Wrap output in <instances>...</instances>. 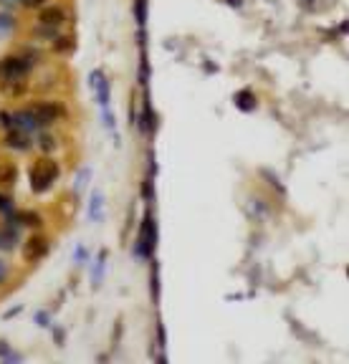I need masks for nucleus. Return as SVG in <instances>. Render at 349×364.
<instances>
[{"label": "nucleus", "instance_id": "obj_1", "mask_svg": "<svg viewBox=\"0 0 349 364\" xmlns=\"http://www.w3.org/2000/svg\"><path fill=\"white\" fill-rule=\"evenodd\" d=\"M36 68L33 51H16L0 56V91L11 99L23 97L28 91V79Z\"/></svg>", "mask_w": 349, "mask_h": 364}, {"label": "nucleus", "instance_id": "obj_2", "mask_svg": "<svg viewBox=\"0 0 349 364\" xmlns=\"http://www.w3.org/2000/svg\"><path fill=\"white\" fill-rule=\"evenodd\" d=\"M61 180V165L53 154H38L28 165V188L33 195H46Z\"/></svg>", "mask_w": 349, "mask_h": 364}, {"label": "nucleus", "instance_id": "obj_3", "mask_svg": "<svg viewBox=\"0 0 349 364\" xmlns=\"http://www.w3.org/2000/svg\"><path fill=\"white\" fill-rule=\"evenodd\" d=\"M28 109L33 112V117L38 119L41 129H53L56 124H61L66 119V107L58 99H36L28 104Z\"/></svg>", "mask_w": 349, "mask_h": 364}, {"label": "nucleus", "instance_id": "obj_4", "mask_svg": "<svg viewBox=\"0 0 349 364\" xmlns=\"http://www.w3.org/2000/svg\"><path fill=\"white\" fill-rule=\"evenodd\" d=\"M48 250H51V238L43 235L41 230H33L28 238L21 243V253H23V261L26 263H38L48 256Z\"/></svg>", "mask_w": 349, "mask_h": 364}, {"label": "nucleus", "instance_id": "obj_5", "mask_svg": "<svg viewBox=\"0 0 349 364\" xmlns=\"http://www.w3.org/2000/svg\"><path fill=\"white\" fill-rule=\"evenodd\" d=\"M69 21V11L58 3H51V6L41 8L36 11V26H43V28H51V31H61Z\"/></svg>", "mask_w": 349, "mask_h": 364}, {"label": "nucleus", "instance_id": "obj_6", "mask_svg": "<svg viewBox=\"0 0 349 364\" xmlns=\"http://www.w3.org/2000/svg\"><path fill=\"white\" fill-rule=\"evenodd\" d=\"M155 250V220L144 218L142 220V230H139L137 240H134V258L139 261H147Z\"/></svg>", "mask_w": 349, "mask_h": 364}, {"label": "nucleus", "instance_id": "obj_7", "mask_svg": "<svg viewBox=\"0 0 349 364\" xmlns=\"http://www.w3.org/2000/svg\"><path fill=\"white\" fill-rule=\"evenodd\" d=\"M89 89L94 91L99 107L109 109V102H112V81L104 74V68H94L92 74H89Z\"/></svg>", "mask_w": 349, "mask_h": 364}, {"label": "nucleus", "instance_id": "obj_8", "mask_svg": "<svg viewBox=\"0 0 349 364\" xmlns=\"http://www.w3.org/2000/svg\"><path fill=\"white\" fill-rule=\"evenodd\" d=\"M11 129L26 132V134H31V136H36L41 132L38 119L33 117V112L28 109V104L21 107V109H11Z\"/></svg>", "mask_w": 349, "mask_h": 364}, {"label": "nucleus", "instance_id": "obj_9", "mask_svg": "<svg viewBox=\"0 0 349 364\" xmlns=\"http://www.w3.org/2000/svg\"><path fill=\"white\" fill-rule=\"evenodd\" d=\"M3 147L16 154H28V152H33V136L26 134V132L8 129V132H3Z\"/></svg>", "mask_w": 349, "mask_h": 364}, {"label": "nucleus", "instance_id": "obj_10", "mask_svg": "<svg viewBox=\"0 0 349 364\" xmlns=\"http://www.w3.org/2000/svg\"><path fill=\"white\" fill-rule=\"evenodd\" d=\"M21 31V18L11 8H0V41H11Z\"/></svg>", "mask_w": 349, "mask_h": 364}, {"label": "nucleus", "instance_id": "obj_11", "mask_svg": "<svg viewBox=\"0 0 349 364\" xmlns=\"http://www.w3.org/2000/svg\"><path fill=\"white\" fill-rule=\"evenodd\" d=\"M58 147H61V142H58V136L53 129H41L33 136V149H38L41 154H53Z\"/></svg>", "mask_w": 349, "mask_h": 364}, {"label": "nucleus", "instance_id": "obj_12", "mask_svg": "<svg viewBox=\"0 0 349 364\" xmlns=\"http://www.w3.org/2000/svg\"><path fill=\"white\" fill-rule=\"evenodd\" d=\"M104 208H107V198H104L102 190H94L89 203H86V218L92 223H102L104 220Z\"/></svg>", "mask_w": 349, "mask_h": 364}, {"label": "nucleus", "instance_id": "obj_13", "mask_svg": "<svg viewBox=\"0 0 349 364\" xmlns=\"http://www.w3.org/2000/svg\"><path fill=\"white\" fill-rule=\"evenodd\" d=\"M18 182V165L13 159H0V190H11L16 188Z\"/></svg>", "mask_w": 349, "mask_h": 364}, {"label": "nucleus", "instance_id": "obj_14", "mask_svg": "<svg viewBox=\"0 0 349 364\" xmlns=\"http://www.w3.org/2000/svg\"><path fill=\"white\" fill-rule=\"evenodd\" d=\"M233 104L238 112H256L258 107V97L253 94V89H241V91H235L233 94Z\"/></svg>", "mask_w": 349, "mask_h": 364}, {"label": "nucleus", "instance_id": "obj_15", "mask_svg": "<svg viewBox=\"0 0 349 364\" xmlns=\"http://www.w3.org/2000/svg\"><path fill=\"white\" fill-rule=\"evenodd\" d=\"M16 218L21 220V225H23L26 230H41V228H43V223H46L38 210H21V208H18Z\"/></svg>", "mask_w": 349, "mask_h": 364}, {"label": "nucleus", "instance_id": "obj_16", "mask_svg": "<svg viewBox=\"0 0 349 364\" xmlns=\"http://www.w3.org/2000/svg\"><path fill=\"white\" fill-rule=\"evenodd\" d=\"M51 51L58 53V56H66V53L74 51V36L58 33L56 38L51 41Z\"/></svg>", "mask_w": 349, "mask_h": 364}, {"label": "nucleus", "instance_id": "obj_17", "mask_svg": "<svg viewBox=\"0 0 349 364\" xmlns=\"http://www.w3.org/2000/svg\"><path fill=\"white\" fill-rule=\"evenodd\" d=\"M104 271H107V250H99L97 261L92 263V286L94 289H99V284H102Z\"/></svg>", "mask_w": 349, "mask_h": 364}, {"label": "nucleus", "instance_id": "obj_18", "mask_svg": "<svg viewBox=\"0 0 349 364\" xmlns=\"http://www.w3.org/2000/svg\"><path fill=\"white\" fill-rule=\"evenodd\" d=\"M18 210L16 198H13L11 190H0V218H8Z\"/></svg>", "mask_w": 349, "mask_h": 364}, {"label": "nucleus", "instance_id": "obj_19", "mask_svg": "<svg viewBox=\"0 0 349 364\" xmlns=\"http://www.w3.org/2000/svg\"><path fill=\"white\" fill-rule=\"evenodd\" d=\"M0 362H6V364H11V362H23V354L16 352V349L11 347V341L0 339Z\"/></svg>", "mask_w": 349, "mask_h": 364}, {"label": "nucleus", "instance_id": "obj_20", "mask_svg": "<svg viewBox=\"0 0 349 364\" xmlns=\"http://www.w3.org/2000/svg\"><path fill=\"white\" fill-rule=\"evenodd\" d=\"M92 180V170L89 167H84V170H79V175H76V180H74V193L79 195L81 190L86 188V182Z\"/></svg>", "mask_w": 349, "mask_h": 364}, {"label": "nucleus", "instance_id": "obj_21", "mask_svg": "<svg viewBox=\"0 0 349 364\" xmlns=\"http://www.w3.org/2000/svg\"><path fill=\"white\" fill-rule=\"evenodd\" d=\"M53 0H18V6L23 8V11H41V8L51 6Z\"/></svg>", "mask_w": 349, "mask_h": 364}, {"label": "nucleus", "instance_id": "obj_22", "mask_svg": "<svg viewBox=\"0 0 349 364\" xmlns=\"http://www.w3.org/2000/svg\"><path fill=\"white\" fill-rule=\"evenodd\" d=\"M11 276H13L11 263H8L6 258L0 256V289H3V286H8V281H11Z\"/></svg>", "mask_w": 349, "mask_h": 364}, {"label": "nucleus", "instance_id": "obj_23", "mask_svg": "<svg viewBox=\"0 0 349 364\" xmlns=\"http://www.w3.org/2000/svg\"><path fill=\"white\" fill-rule=\"evenodd\" d=\"M36 324L41 326V329H51V311H46V309H41V311H36Z\"/></svg>", "mask_w": 349, "mask_h": 364}, {"label": "nucleus", "instance_id": "obj_24", "mask_svg": "<svg viewBox=\"0 0 349 364\" xmlns=\"http://www.w3.org/2000/svg\"><path fill=\"white\" fill-rule=\"evenodd\" d=\"M134 16H137L139 26H144V18H147V0H134Z\"/></svg>", "mask_w": 349, "mask_h": 364}, {"label": "nucleus", "instance_id": "obj_25", "mask_svg": "<svg viewBox=\"0 0 349 364\" xmlns=\"http://www.w3.org/2000/svg\"><path fill=\"white\" fill-rule=\"evenodd\" d=\"M74 263H76V266H84V263H89V250H86L84 245H79V248L74 250Z\"/></svg>", "mask_w": 349, "mask_h": 364}, {"label": "nucleus", "instance_id": "obj_26", "mask_svg": "<svg viewBox=\"0 0 349 364\" xmlns=\"http://www.w3.org/2000/svg\"><path fill=\"white\" fill-rule=\"evenodd\" d=\"M11 129V109H0V132Z\"/></svg>", "mask_w": 349, "mask_h": 364}, {"label": "nucleus", "instance_id": "obj_27", "mask_svg": "<svg viewBox=\"0 0 349 364\" xmlns=\"http://www.w3.org/2000/svg\"><path fill=\"white\" fill-rule=\"evenodd\" d=\"M102 117H104V127H107V129L114 132V129H117V119H114V114L109 112V109H102Z\"/></svg>", "mask_w": 349, "mask_h": 364}, {"label": "nucleus", "instance_id": "obj_28", "mask_svg": "<svg viewBox=\"0 0 349 364\" xmlns=\"http://www.w3.org/2000/svg\"><path fill=\"white\" fill-rule=\"evenodd\" d=\"M51 329H53V326H51ZM53 336H56V344H58V347H63V336H66V334H63L61 329H53Z\"/></svg>", "mask_w": 349, "mask_h": 364}, {"label": "nucleus", "instance_id": "obj_29", "mask_svg": "<svg viewBox=\"0 0 349 364\" xmlns=\"http://www.w3.org/2000/svg\"><path fill=\"white\" fill-rule=\"evenodd\" d=\"M225 6H230V8H241L243 6V0H223Z\"/></svg>", "mask_w": 349, "mask_h": 364}, {"label": "nucleus", "instance_id": "obj_30", "mask_svg": "<svg viewBox=\"0 0 349 364\" xmlns=\"http://www.w3.org/2000/svg\"><path fill=\"white\" fill-rule=\"evenodd\" d=\"M18 6V0H0V8H13Z\"/></svg>", "mask_w": 349, "mask_h": 364}, {"label": "nucleus", "instance_id": "obj_31", "mask_svg": "<svg viewBox=\"0 0 349 364\" xmlns=\"http://www.w3.org/2000/svg\"><path fill=\"white\" fill-rule=\"evenodd\" d=\"M16 314H21V306H16L13 311H6L3 314V318H11V316H16Z\"/></svg>", "mask_w": 349, "mask_h": 364}]
</instances>
